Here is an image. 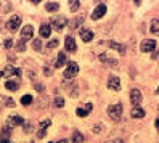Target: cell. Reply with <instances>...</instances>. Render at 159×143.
Wrapping results in <instances>:
<instances>
[{"instance_id": "cell-1", "label": "cell", "mask_w": 159, "mask_h": 143, "mask_svg": "<svg viewBox=\"0 0 159 143\" xmlns=\"http://www.w3.org/2000/svg\"><path fill=\"white\" fill-rule=\"evenodd\" d=\"M2 76H3L5 79H8V81H20L21 71L16 69L15 66H7V68L3 69V72H2Z\"/></svg>"}, {"instance_id": "cell-2", "label": "cell", "mask_w": 159, "mask_h": 143, "mask_svg": "<svg viewBox=\"0 0 159 143\" xmlns=\"http://www.w3.org/2000/svg\"><path fill=\"white\" fill-rule=\"evenodd\" d=\"M108 116L113 119V121H120V116H122V104L116 103V104H111L108 108Z\"/></svg>"}, {"instance_id": "cell-3", "label": "cell", "mask_w": 159, "mask_h": 143, "mask_svg": "<svg viewBox=\"0 0 159 143\" xmlns=\"http://www.w3.org/2000/svg\"><path fill=\"white\" fill-rule=\"evenodd\" d=\"M77 72H79V64L76 61H69L66 64V69H64L63 76H64V79H72L74 76H77Z\"/></svg>"}, {"instance_id": "cell-4", "label": "cell", "mask_w": 159, "mask_h": 143, "mask_svg": "<svg viewBox=\"0 0 159 143\" xmlns=\"http://www.w3.org/2000/svg\"><path fill=\"white\" fill-rule=\"evenodd\" d=\"M50 26L53 27L55 31H60L61 32L64 27L68 26V20L64 16H55V18H52V24Z\"/></svg>"}, {"instance_id": "cell-5", "label": "cell", "mask_w": 159, "mask_h": 143, "mask_svg": "<svg viewBox=\"0 0 159 143\" xmlns=\"http://www.w3.org/2000/svg\"><path fill=\"white\" fill-rule=\"evenodd\" d=\"M154 48H156V40H153V39H145L142 42V45H140V50L145 52V53L153 52Z\"/></svg>"}, {"instance_id": "cell-6", "label": "cell", "mask_w": 159, "mask_h": 143, "mask_svg": "<svg viewBox=\"0 0 159 143\" xmlns=\"http://www.w3.org/2000/svg\"><path fill=\"white\" fill-rule=\"evenodd\" d=\"M20 26H21V18L15 15V16H11L10 20H8V23H7V29H8V31H16Z\"/></svg>"}, {"instance_id": "cell-7", "label": "cell", "mask_w": 159, "mask_h": 143, "mask_svg": "<svg viewBox=\"0 0 159 143\" xmlns=\"http://www.w3.org/2000/svg\"><path fill=\"white\" fill-rule=\"evenodd\" d=\"M105 15H106V5L105 3H100V5H97L95 10H93L92 20H100V18H103Z\"/></svg>"}, {"instance_id": "cell-8", "label": "cell", "mask_w": 159, "mask_h": 143, "mask_svg": "<svg viewBox=\"0 0 159 143\" xmlns=\"http://www.w3.org/2000/svg\"><path fill=\"white\" fill-rule=\"evenodd\" d=\"M142 100H143V97H142V92H140L138 89H134L132 92H130V101H132L134 106H140Z\"/></svg>"}, {"instance_id": "cell-9", "label": "cell", "mask_w": 159, "mask_h": 143, "mask_svg": "<svg viewBox=\"0 0 159 143\" xmlns=\"http://www.w3.org/2000/svg\"><path fill=\"white\" fill-rule=\"evenodd\" d=\"M64 48H66V52L69 53H74L77 50V45H76V40H74V37L68 35L66 39H64Z\"/></svg>"}, {"instance_id": "cell-10", "label": "cell", "mask_w": 159, "mask_h": 143, "mask_svg": "<svg viewBox=\"0 0 159 143\" xmlns=\"http://www.w3.org/2000/svg\"><path fill=\"white\" fill-rule=\"evenodd\" d=\"M32 35H34V29H32V26H24L23 27V31H21V42H26V40H29L32 39Z\"/></svg>"}, {"instance_id": "cell-11", "label": "cell", "mask_w": 159, "mask_h": 143, "mask_svg": "<svg viewBox=\"0 0 159 143\" xmlns=\"http://www.w3.org/2000/svg\"><path fill=\"white\" fill-rule=\"evenodd\" d=\"M108 87H109L111 90H114V92L120 90V81H119V77H116V76H111V77L108 79Z\"/></svg>"}, {"instance_id": "cell-12", "label": "cell", "mask_w": 159, "mask_h": 143, "mask_svg": "<svg viewBox=\"0 0 159 143\" xmlns=\"http://www.w3.org/2000/svg\"><path fill=\"white\" fill-rule=\"evenodd\" d=\"M23 124H24V121H23V118H20V116L8 118V126H10V129H11V127H16V126H23Z\"/></svg>"}, {"instance_id": "cell-13", "label": "cell", "mask_w": 159, "mask_h": 143, "mask_svg": "<svg viewBox=\"0 0 159 143\" xmlns=\"http://www.w3.org/2000/svg\"><path fill=\"white\" fill-rule=\"evenodd\" d=\"M80 39H82L84 42H90V40L93 39V31H90V29H82V31H80Z\"/></svg>"}, {"instance_id": "cell-14", "label": "cell", "mask_w": 159, "mask_h": 143, "mask_svg": "<svg viewBox=\"0 0 159 143\" xmlns=\"http://www.w3.org/2000/svg\"><path fill=\"white\" fill-rule=\"evenodd\" d=\"M50 34H52V26H50V24H42V26H40V37L48 39Z\"/></svg>"}, {"instance_id": "cell-15", "label": "cell", "mask_w": 159, "mask_h": 143, "mask_svg": "<svg viewBox=\"0 0 159 143\" xmlns=\"http://www.w3.org/2000/svg\"><path fill=\"white\" fill-rule=\"evenodd\" d=\"M132 118H135V119H140V118H143L145 116V111L140 108V106H135V108H132Z\"/></svg>"}, {"instance_id": "cell-16", "label": "cell", "mask_w": 159, "mask_h": 143, "mask_svg": "<svg viewBox=\"0 0 159 143\" xmlns=\"http://www.w3.org/2000/svg\"><path fill=\"white\" fill-rule=\"evenodd\" d=\"M82 23H84V16H77L76 20H72V21L68 23V24L71 26V29H77V27H79Z\"/></svg>"}, {"instance_id": "cell-17", "label": "cell", "mask_w": 159, "mask_h": 143, "mask_svg": "<svg viewBox=\"0 0 159 143\" xmlns=\"http://www.w3.org/2000/svg\"><path fill=\"white\" fill-rule=\"evenodd\" d=\"M66 63H68L66 53H60V55H58V60H57V68H61V66L66 64Z\"/></svg>"}, {"instance_id": "cell-18", "label": "cell", "mask_w": 159, "mask_h": 143, "mask_svg": "<svg viewBox=\"0 0 159 143\" xmlns=\"http://www.w3.org/2000/svg\"><path fill=\"white\" fill-rule=\"evenodd\" d=\"M5 87H7L8 90L15 92V90H18V87H20V84H18V81H8V82L5 84Z\"/></svg>"}, {"instance_id": "cell-19", "label": "cell", "mask_w": 159, "mask_h": 143, "mask_svg": "<svg viewBox=\"0 0 159 143\" xmlns=\"http://www.w3.org/2000/svg\"><path fill=\"white\" fill-rule=\"evenodd\" d=\"M45 8H47V12H57L60 8V3L58 2H48L45 5Z\"/></svg>"}, {"instance_id": "cell-20", "label": "cell", "mask_w": 159, "mask_h": 143, "mask_svg": "<svg viewBox=\"0 0 159 143\" xmlns=\"http://www.w3.org/2000/svg\"><path fill=\"white\" fill-rule=\"evenodd\" d=\"M151 32L159 34V18H154V20H151Z\"/></svg>"}, {"instance_id": "cell-21", "label": "cell", "mask_w": 159, "mask_h": 143, "mask_svg": "<svg viewBox=\"0 0 159 143\" xmlns=\"http://www.w3.org/2000/svg\"><path fill=\"white\" fill-rule=\"evenodd\" d=\"M109 47L111 48H114V50H117V52H120V53H124L125 52V48L120 44H117V42H109Z\"/></svg>"}, {"instance_id": "cell-22", "label": "cell", "mask_w": 159, "mask_h": 143, "mask_svg": "<svg viewBox=\"0 0 159 143\" xmlns=\"http://www.w3.org/2000/svg\"><path fill=\"white\" fill-rule=\"evenodd\" d=\"M84 141V135L80 132H74V135H72V143H82Z\"/></svg>"}, {"instance_id": "cell-23", "label": "cell", "mask_w": 159, "mask_h": 143, "mask_svg": "<svg viewBox=\"0 0 159 143\" xmlns=\"http://www.w3.org/2000/svg\"><path fill=\"white\" fill-rule=\"evenodd\" d=\"M79 5H80L79 0H74V2L71 0V2H69V10H71V12H77V10H79Z\"/></svg>"}, {"instance_id": "cell-24", "label": "cell", "mask_w": 159, "mask_h": 143, "mask_svg": "<svg viewBox=\"0 0 159 143\" xmlns=\"http://www.w3.org/2000/svg\"><path fill=\"white\" fill-rule=\"evenodd\" d=\"M100 61H103V63H109V64H116V63H117L116 60H109V58H108V55H105V53L100 55Z\"/></svg>"}, {"instance_id": "cell-25", "label": "cell", "mask_w": 159, "mask_h": 143, "mask_svg": "<svg viewBox=\"0 0 159 143\" xmlns=\"http://www.w3.org/2000/svg\"><path fill=\"white\" fill-rule=\"evenodd\" d=\"M21 103L24 104V106H27V104L32 103V95H24V97L21 98Z\"/></svg>"}, {"instance_id": "cell-26", "label": "cell", "mask_w": 159, "mask_h": 143, "mask_svg": "<svg viewBox=\"0 0 159 143\" xmlns=\"http://www.w3.org/2000/svg\"><path fill=\"white\" fill-rule=\"evenodd\" d=\"M32 47H34V50H40V48H42V40H40V39H35V40L32 42Z\"/></svg>"}, {"instance_id": "cell-27", "label": "cell", "mask_w": 159, "mask_h": 143, "mask_svg": "<svg viewBox=\"0 0 159 143\" xmlns=\"http://www.w3.org/2000/svg\"><path fill=\"white\" fill-rule=\"evenodd\" d=\"M76 113H77V116H80V118H84V116H87V114H90V113H89L85 108H79Z\"/></svg>"}, {"instance_id": "cell-28", "label": "cell", "mask_w": 159, "mask_h": 143, "mask_svg": "<svg viewBox=\"0 0 159 143\" xmlns=\"http://www.w3.org/2000/svg\"><path fill=\"white\" fill-rule=\"evenodd\" d=\"M55 104H57L58 108L64 106V100H63V97H57V98H55Z\"/></svg>"}, {"instance_id": "cell-29", "label": "cell", "mask_w": 159, "mask_h": 143, "mask_svg": "<svg viewBox=\"0 0 159 143\" xmlns=\"http://www.w3.org/2000/svg\"><path fill=\"white\" fill-rule=\"evenodd\" d=\"M50 124H52V121H50V119H45V121H42V122H40V129H43V130H45L47 127L50 126Z\"/></svg>"}, {"instance_id": "cell-30", "label": "cell", "mask_w": 159, "mask_h": 143, "mask_svg": "<svg viewBox=\"0 0 159 143\" xmlns=\"http://www.w3.org/2000/svg\"><path fill=\"white\" fill-rule=\"evenodd\" d=\"M47 45H48V48H55V47H57L58 45V40L57 39H52L48 44H47Z\"/></svg>"}, {"instance_id": "cell-31", "label": "cell", "mask_w": 159, "mask_h": 143, "mask_svg": "<svg viewBox=\"0 0 159 143\" xmlns=\"http://www.w3.org/2000/svg\"><path fill=\"white\" fill-rule=\"evenodd\" d=\"M16 50H18V52H24V50H26L24 42H20V44H18V45H16Z\"/></svg>"}, {"instance_id": "cell-32", "label": "cell", "mask_w": 159, "mask_h": 143, "mask_svg": "<svg viewBox=\"0 0 159 143\" xmlns=\"http://www.w3.org/2000/svg\"><path fill=\"white\" fill-rule=\"evenodd\" d=\"M3 44H5V48H11V47H13V40L11 39H7Z\"/></svg>"}, {"instance_id": "cell-33", "label": "cell", "mask_w": 159, "mask_h": 143, "mask_svg": "<svg viewBox=\"0 0 159 143\" xmlns=\"http://www.w3.org/2000/svg\"><path fill=\"white\" fill-rule=\"evenodd\" d=\"M37 137H39V138H43V137H45V130H43V129H40L39 132H37Z\"/></svg>"}, {"instance_id": "cell-34", "label": "cell", "mask_w": 159, "mask_h": 143, "mask_svg": "<svg viewBox=\"0 0 159 143\" xmlns=\"http://www.w3.org/2000/svg\"><path fill=\"white\" fill-rule=\"evenodd\" d=\"M0 143H11L10 140H3V138H0Z\"/></svg>"}, {"instance_id": "cell-35", "label": "cell", "mask_w": 159, "mask_h": 143, "mask_svg": "<svg viewBox=\"0 0 159 143\" xmlns=\"http://www.w3.org/2000/svg\"><path fill=\"white\" fill-rule=\"evenodd\" d=\"M156 129H157V132H159V119H156Z\"/></svg>"}, {"instance_id": "cell-36", "label": "cell", "mask_w": 159, "mask_h": 143, "mask_svg": "<svg viewBox=\"0 0 159 143\" xmlns=\"http://www.w3.org/2000/svg\"><path fill=\"white\" fill-rule=\"evenodd\" d=\"M58 143H68V140H64V138H63V140H60Z\"/></svg>"}, {"instance_id": "cell-37", "label": "cell", "mask_w": 159, "mask_h": 143, "mask_svg": "<svg viewBox=\"0 0 159 143\" xmlns=\"http://www.w3.org/2000/svg\"><path fill=\"white\" fill-rule=\"evenodd\" d=\"M156 93H157V95H159V87H157V90H156Z\"/></svg>"}, {"instance_id": "cell-38", "label": "cell", "mask_w": 159, "mask_h": 143, "mask_svg": "<svg viewBox=\"0 0 159 143\" xmlns=\"http://www.w3.org/2000/svg\"><path fill=\"white\" fill-rule=\"evenodd\" d=\"M48 143H52V141H48Z\"/></svg>"}]
</instances>
